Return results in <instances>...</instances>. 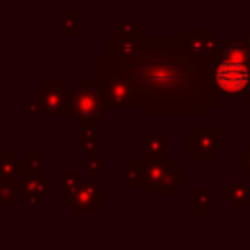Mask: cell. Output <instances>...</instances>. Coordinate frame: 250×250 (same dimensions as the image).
<instances>
[{
  "mask_svg": "<svg viewBox=\"0 0 250 250\" xmlns=\"http://www.w3.org/2000/svg\"><path fill=\"white\" fill-rule=\"evenodd\" d=\"M174 39L143 37L137 53L129 57L105 51L129 80L133 105L141 107L143 115L178 113L189 105L188 98L195 86L197 66L180 49V41L176 47H170Z\"/></svg>",
  "mask_w": 250,
  "mask_h": 250,
  "instance_id": "cell-1",
  "label": "cell"
},
{
  "mask_svg": "<svg viewBox=\"0 0 250 250\" xmlns=\"http://www.w3.org/2000/svg\"><path fill=\"white\" fill-rule=\"evenodd\" d=\"M96 82L100 84L107 107L133 105V88L119 72L113 59L104 51L96 57Z\"/></svg>",
  "mask_w": 250,
  "mask_h": 250,
  "instance_id": "cell-2",
  "label": "cell"
},
{
  "mask_svg": "<svg viewBox=\"0 0 250 250\" xmlns=\"http://www.w3.org/2000/svg\"><path fill=\"white\" fill-rule=\"evenodd\" d=\"M68 107L70 115H74L82 123H96L104 115L107 104L96 80H80L78 86L70 92Z\"/></svg>",
  "mask_w": 250,
  "mask_h": 250,
  "instance_id": "cell-3",
  "label": "cell"
},
{
  "mask_svg": "<svg viewBox=\"0 0 250 250\" xmlns=\"http://www.w3.org/2000/svg\"><path fill=\"white\" fill-rule=\"evenodd\" d=\"M146 164V188L150 195H174L178 188L184 186V172L176 168L174 160L166 154L143 158Z\"/></svg>",
  "mask_w": 250,
  "mask_h": 250,
  "instance_id": "cell-4",
  "label": "cell"
},
{
  "mask_svg": "<svg viewBox=\"0 0 250 250\" xmlns=\"http://www.w3.org/2000/svg\"><path fill=\"white\" fill-rule=\"evenodd\" d=\"M215 86L223 96H240L250 86V66L244 61L225 59L215 66Z\"/></svg>",
  "mask_w": 250,
  "mask_h": 250,
  "instance_id": "cell-5",
  "label": "cell"
},
{
  "mask_svg": "<svg viewBox=\"0 0 250 250\" xmlns=\"http://www.w3.org/2000/svg\"><path fill=\"white\" fill-rule=\"evenodd\" d=\"M39 92L43 98L45 115H55V117L70 115L68 102H70L72 90H70L68 80H47Z\"/></svg>",
  "mask_w": 250,
  "mask_h": 250,
  "instance_id": "cell-6",
  "label": "cell"
},
{
  "mask_svg": "<svg viewBox=\"0 0 250 250\" xmlns=\"http://www.w3.org/2000/svg\"><path fill=\"white\" fill-rule=\"evenodd\" d=\"M105 205V191L96 184V180H86V182H80L70 205H68V211L70 213H96L98 207Z\"/></svg>",
  "mask_w": 250,
  "mask_h": 250,
  "instance_id": "cell-7",
  "label": "cell"
},
{
  "mask_svg": "<svg viewBox=\"0 0 250 250\" xmlns=\"http://www.w3.org/2000/svg\"><path fill=\"white\" fill-rule=\"evenodd\" d=\"M78 143H80V148L84 150L86 160H88V178L96 180L98 172L104 168V162L98 158V129H96V123H84L82 125L80 135H78Z\"/></svg>",
  "mask_w": 250,
  "mask_h": 250,
  "instance_id": "cell-8",
  "label": "cell"
},
{
  "mask_svg": "<svg viewBox=\"0 0 250 250\" xmlns=\"http://www.w3.org/2000/svg\"><path fill=\"white\" fill-rule=\"evenodd\" d=\"M20 195L27 201V205H41L43 197L53 195V182L45 174L23 176L20 178Z\"/></svg>",
  "mask_w": 250,
  "mask_h": 250,
  "instance_id": "cell-9",
  "label": "cell"
},
{
  "mask_svg": "<svg viewBox=\"0 0 250 250\" xmlns=\"http://www.w3.org/2000/svg\"><path fill=\"white\" fill-rule=\"evenodd\" d=\"M215 129H195L193 135L186 137V148L188 150H193L195 158L201 160V158H209V154L217 148V135L213 137Z\"/></svg>",
  "mask_w": 250,
  "mask_h": 250,
  "instance_id": "cell-10",
  "label": "cell"
},
{
  "mask_svg": "<svg viewBox=\"0 0 250 250\" xmlns=\"http://www.w3.org/2000/svg\"><path fill=\"white\" fill-rule=\"evenodd\" d=\"M186 45H188L189 53H193L197 57H207L215 49V41L207 29H188Z\"/></svg>",
  "mask_w": 250,
  "mask_h": 250,
  "instance_id": "cell-11",
  "label": "cell"
},
{
  "mask_svg": "<svg viewBox=\"0 0 250 250\" xmlns=\"http://www.w3.org/2000/svg\"><path fill=\"white\" fill-rule=\"evenodd\" d=\"M123 188L127 189H137V188H146V164L145 160H127L123 162Z\"/></svg>",
  "mask_w": 250,
  "mask_h": 250,
  "instance_id": "cell-12",
  "label": "cell"
},
{
  "mask_svg": "<svg viewBox=\"0 0 250 250\" xmlns=\"http://www.w3.org/2000/svg\"><path fill=\"white\" fill-rule=\"evenodd\" d=\"M23 174V158L14 150H0V178H20Z\"/></svg>",
  "mask_w": 250,
  "mask_h": 250,
  "instance_id": "cell-13",
  "label": "cell"
},
{
  "mask_svg": "<svg viewBox=\"0 0 250 250\" xmlns=\"http://www.w3.org/2000/svg\"><path fill=\"white\" fill-rule=\"evenodd\" d=\"M80 176L76 170H62L61 172V203L68 209L78 186H80Z\"/></svg>",
  "mask_w": 250,
  "mask_h": 250,
  "instance_id": "cell-14",
  "label": "cell"
},
{
  "mask_svg": "<svg viewBox=\"0 0 250 250\" xmlns=\"http://www.w3.org/2000/svg\"><path fill=\"white\" fill-rule=\"evenodd\" d=\"M143 143V158H152L166 154V135H156V133H146L141 137Z\"/></svg>",
  "mask_w": 250,
  "mask_h": 250,
  "instance_id": "cell-15",
  "label": "cell"
},
{
  "mask_svg": "<svg viewBox=\"0 0 250 250\" xmlns=\"http://www.w3.org/2000/svg\"><path fill=\"white\" fill-rule=\"evenodd\" d=\"M21 178V176H20ZM20 178H0V205H16L20 195Z\"/></svg>",
  "mask_w": 250,
  "mask_h": 250,
  "instance_id": "cell-16",
  "label": "cell"
},
{
  "mask_svg": "<svg viewBox=\"0 0 250 250\" xmlns=\"http://www.w3.org/2000/svg\"><path fill=\"white\" fill-rule=\"evenodd\" d=\"M143 23L137 18H117L113 21V35L117 37H141Z\"/></svg>",
  "mask_w": 250,
  "mask_h": 250,
  "instance_id": "cell-17",
  "label": "cell"
},
{
  "mask_svg": "<svg viewBox=\"0 0 250 250\" xmlns=\"http://www.w3.org/2000/svg\"><path fill=\"white\" fill-rule=\"evenodd\" d=\"M80 33V12L78 10H62L61 12V35L76 37Z\"/></svg>",
  "mask_w": 250,
  "mask_h": 250,
  "instance_id": "cell-18",
  "label": "cell"
},
{
  "mask_svg": "<svg viewBox=\"0 0 250 250\" xmlns=\"http://www.w3.org/2000/svg\"><path fill=\"white\" fill-rule=\"evenodd\" d=\"M43 160H45V154L41 150H27L23 156V176H41Z\"/></svg>",
  "mask_w": 250,
  "mask_h": 250,
  "instance_id": "cell-19",
  "label": "cell"
},
{
  "mask_svg": "<svg viewBox=\"0 0 250 250\" xmlns=\"http://www.w3.org/2000/svg\"><path fill=\"white\" fill-rule=\"evenodd\" d=\"M223 57L225 59H234V61L250 62V49H248L246 43H234V41H230L229 47H225Z\"/></svg>",
  "mask_w": 250,
  "mask_h": 250,
  "instance_id": "cell-20",
  "label": "cell"
},
{
  "mask_svg": "<svg viewBox=\"0 0 250 250\" xmlns=\"http://www.w3.org/2000/svg\"><path fill=\"white\" fill-rule=\"evenodd\" d=\"M25 115L27 117H35V115H45V107H43V98L41 92L35 90L31 94V98L25 100Z\"/></svg>",
  "mask_w": 250,
  "mask_h": 250,
  "instance_id": "cell-21",
  "label": "cell"
},
{
  "mask_svg": "<svg viewBox=\"0 0 250 250\" xmlns=\"http://www.w3.org/2000/svg\"><path fill=\"white\" fill-rule=\"evenodd\" d=\"M193 201H195V211L197 213H207L211 209V191L209 189H197L195 195H193Z\"/></svg>",
  "mask_w": 250,
  "mask_h": 250,
  "instance_id": "cell-22",
  "label": "cell"
}]
</instances>
